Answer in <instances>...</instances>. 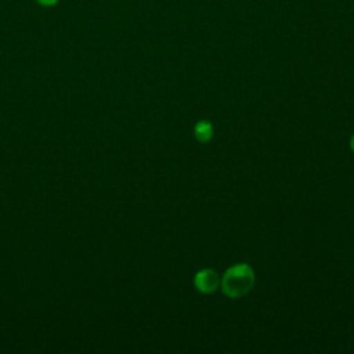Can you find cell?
<instances>
[{"label": "cell", "instance_id": "cell-1", "mask_svg": "<svg viewBox=\"0 0 354 354\" xmlns=\"http://www.w3.org/2000/svg\"><path fill=\"white\" fill-rule=\"evenodd\" d=\"M224 295L231 299H239L250 292L254 283L253 268L246 263H238L227 268L221 281Z\"/></svg>", "mask_w": 354, "mask_h": 354}, {"label": "cell", "instance_id": "cell-2", "mask_svg": "<svg viewBox=\"0 0 354 354\" xmlns=\"http://www.w3.org/2000/svg\"><path fill=\"white\" fill-rule=\"evenodd\" d=\"M220 285L218 274L212 268H203L198 271L194 277V286L201 293H212L214 292Z\"/></svg>", "mask_w": 354, "mask_h": 354}, {"label": "cell", "instance_id": "cell-3", "mask_svg": "<svg viewBox=\"0 0 354 354\" xmlns=\"http://www.w3.org/2000/svg\"><path fill=\"white\" fill-rule=\"evenodd\" d=\"M194 134L198 141L207 142L213 137V126L209 120H199L194 127Z\"/></svg>", "mask_w": 354, "mask_h": 354}, {"label": "cell", "instance_id": "cell-4", "mask_svg": "<svg viewBox=\"0 0 354 354\" xmlns=\"http://www.w3.org/2000/svg\"><path fill=\"white\" fill-rule=\"evenodd\" d=\"M40 7H46V8H50V7H54L57 6V3L59 0H35Z\"/></svg>", "mask_w": 354, "mask_h": 354}, {"label": "cell", "instance_id": "cell-5", "mask_svg": "<svg viewBox=\"0 0 354 354\" xmlns=\"http://www.w3.org/2000/svg\"><path fill=\"white\" fill-rule=\"evenodd\" d=\"M350 148H351V151L354 152V134H353L351 138H350Z\"/></svg>", "mask_w": 354, "mask_h": 354}]
</instances>
